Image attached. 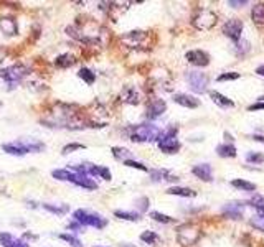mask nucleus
Returning <instances> with one entry per match:
<instances>
[{"label":"nucleus","mask_w":264,"mask_h":247,"mask_svg":"<svg viewBox=\"0 0 264 247\" xmlns=\"http://www.w3.org/2000/svg\"><path fill=\"white\" fill-rule=\"evenodd\" d=\"M174 103L184 106V107H189V109H195L200 106V101L189 94H174Z\"/></svg>","instance_id":"nucleus-16"},{"label":"nucleus","mask_w":264,"mask_h":247,"mask_svg":"<svg viewBox=\"0 0 264 247\" xmlns=\"http://www.w3.org/2000/svg\"><path fill=\"white\" fill-rule=\"evenodd\" d=\"M0 107H2V103H0Z\"/></svg>","instance_id":"nucleus-49"},{"label":"nucleus","mask_w":264,"mask_h":247,"mask_svg":"<svg viewBox=\"0 0 264 247\" xmlns=\"http://www.w3.org/2000/svg\"><path fill=\"white\" fill-rule=\"evenodd\" d=\"M122 41L129 48H149L151 45V38L147 32H129L122 36Z\"/></svg>","instance_id":"nucleus-6"},{"label":"nucleus","mask_w":264,"mask_h":247,"mask_svg":"<svg viewBox=\"0 0 264 247\" xmlns=\"http://www.w3.org/2000/svg\"><path fill=\"white\" fill-rule=\"evenodd\" d=\"M71 183H75V185H78L81 188H86V190H96L98 188V183L93 181V178H89L88 175H79V173H75V178Z\"/></svg>","instance_id":"nucleus-19"},{"label":"nucleus","mask_w":264,"mask_h":247,"mask_svg":"<svg viewBox=\"0 0 264 247\" xmlns=\"http://www.w3.org/2000/svg\"><path fill=\"white\" fill-rule=\"evenodd\" d=\"M248 203L256 208L258 211H264V198L261 195H254V198H251Z\"/></svg>","instance_id":"nucleus-35"},{"label":"nucleus","mask_w":264,"mask_h":247,"mask_svg":"<svg viewBox=\"0 0 264 247\" xmlns=\"http://www.w3.org/2000/svg\"><path fill=\"white\" fill-rule=\"evenodd\" d=\"M151 217H152V219H155L157 222H164V224H170V222L175 221L174 217H170V216H167V214H162V212H158V211H152L151 212Z\"/></svg>","instance_id":"nucleus-32"},{"label":"nucleus","mask_w":264,"mask_h":247,"mask_svg":"<svg viewBox=\"0 0 264 247\" xmlns=\"http://www.w3.org/2000/svg\"><path fill=\"white\" fill-rule=\"evenodd\" d=\"M169 195H175V196H184V198H193L196 196V193L190 188H182V186H172L167 190Z\"/></svg>","instance_id":"nucleus-23"},{"label":"nucleus","mask_w":264,"mask_h":247,"mask_svg":"<svg viewBox=\"0 0 264 247\" xmlns=\"http://www.w3.org/2000/svg\"><path fill=\"white\" fill-rule=\"evenodd\" d=\"M158 148L164 153H177L180 150V142L174 135H165L162 134L160 140H158Z\"/></svg>","instance_id":"nucleus-9"},{"label":"nucleus","mask_w":264,"mask_h":247,"mask_svg":"<svg viewBox=\"0 0 264 247\" xmlns=\"http://www.w3.org/2000/svg\"><path fill=\"white\" fill-rule=\"evenodd\" d=\"M76 63V58L73 55H70V53H65V55H60L58 58L55 60V65L58 68H70L73 66Z\"/></svg>","instance_id":"nucleus-25"},{"label":"nucleus","mask_w":264,"mask_h":247,"mask_svg":"<svg viewBox=\"0 0 264 247\" xmlns=\"http://www.w3.org/2000/svg\"><path fill=\"white\" fill-rule=\"evenodd\" d=\"M187 81H189L191 91H195V93H205L206 86H208V76L200 71H189Z\"/></svg>","instance_id":"nucleus-7"},{"label":"nucleus","mask_w":264,"mask_h":247,"mask_svg":"<svg viewBox=\"0 0 264 247\" xmlns=\"http://www.w3.org/2000/svg\"><path fill=\"white\" fill-rule=\"evenodd\" d=\"M210 98L213 99V103H215V104H218L220 107H223V109H226V107H234V103H233L231 99H228L226 96H223V94L217 93V91H210Z\"/></svg>","instance_id":"nucleus-21"},{"label":"nucleus","mask_w":264,"mask_h":247,"mask_svg":"<svg viewBox=\"0 0 264 247\" xmlns=\"http://www.w3.org/2000/svg\"><path fill=\"white\" fill-rule=\"evenodd\" d=\"M51 175L53 178H56V180H60V181H73V178H75V173L71 170H55Z\"/></svg>","instance_id":"nucleus-27"},{"label":"nucleus","mask_w":264,"mask_h":247,"mask_svg":"<svg viewBox=\"0 0 264 247\" xmlns=\"http://www.w3.org/2000/svg\"><path fill=\"white\" fill-rule=\"evenodd\" d=\"M28 74V68L23 65H13L0 70V77L5 79L8 84H17Z\"/></svg>","instance_id":"nucleus-5"},{"label":"nucleus","mask_w":264,"mask_h":247,"mask_svg":"<svg viewBox=\"0 0 264 247\" xmlns=\"http://www.w3.org/2000/svg\"><path fill=\"white\" fill-rule=\"evenodd\" d=\"M73 219L81 226H93L96 229H103L108 224V221L103 216L96 214V212H89L86 210H76L73 212Z\"/></svg>","instance_id":"nucleus-3"},{"label":"nucleus","mask_w":264,"mask_h":247,"mask_svg":"<svg viewBox=\"0 0 264 247\" xmlns=\"http://www.w3.org/2000/svg\"><path fill=\"white\" fill-rule=\"evenodd\" d=\"M251 226L256 227L258 231H263L264 232V217H261V216L253 217V219H251Z\"/></svg>","instance_id":"nucleus-39"},{"label":"nucleus","mask_w":264,"mask_h":247,"mask_svg":"<svg viewBox=\"0 0 264 247\" xmlns=\"http://www.w3.org/2000/svg\"><path fill=\"white\" fill-rule=\"evenodd\" d=\"M43 208H45L46 211L53 212V214H65V212L68 211V206H66V205L55 206V205H48V203H45V205H43Z\"/></svg>","instance_id":"nucleus-33"},{"label":"nucleus","mask_w":264,"mask_h":247,"mask_svg":"<svg viewBox=\"0 0 264 247\" xmlns=\"http://www.w3.org/2000/svg\"><path fill=\"white\" fill-rule=\"evenodd\" d=\"M217 23V13L208 10V8H198L193 17H191V25H193L196 30H210V28L215 27Z\"/></svg>","instance_id":"nucleus-2"},{"label":"nucleus","mask_w":264,"mask_h":247,"mask_svg":"<svg viewBox=\"0 0 264 247\" xmlns=\"http://www.w3.org/2000/svg\"><path fill=\"white\" fill-rule=\"evenodd\" d=\"M177 239L182 246L189 247L193 246L196 241L200 239V227L196 224H182L179 229H177Z\"/></svg>","instance_id":"nucleus-4"},{"label":"nucleus","mask_w":264,"mask_h":247,"mask_svg":"<svg viewBox=\"0 0 264 247\" xmlns=\"http://www.w3.org/2000/svg\"><path fill=\"white\" fill-rule=\"evenodd\" d=\"M60 239L66 241L71 247H83V244H81V241L78 239V237H75L73 234H60Z\"/></svg>","instance_id":"nucleus-34"},{"label":"nucleus","mask_w":264,"mask_h":247,"mask_svg":"<svg viewBox=\"0 0 264 247\" xmlns=\"http://www.w3.org/2000/svg\"><path fill=\"white\" fill-rule=\"evenodd\" d=\"M249 51V43L248 41H244V40H241V41H238L236 43V53L238 55H244V53H248Z\"/></svg>","instance_id":"nucleus-38"},{"label":"nucleus","mask_w":264,"mask_h":247,"mask_svg":"<svg viewBox=\"0 0 264 247\" xmlns=\"http://www.w3.org/2000/svg\"><path fill=\"white\" fill-rule=\"evenodd\" d=\"M3 60H5V51H3V50H0V63H2Z\"/></svg>","instance_id":"nucleus-47"},{"label":"nucleus","mask_w":264,"mask_h":247,"mask_svg":"<svg viewBox=\"0 0 264 247\" xmlns=\"http://www.w3.org/2000/svg\"><path fill=\"white\" fill-rule=\"evenodd\" d=\"M239 77V72H223L222 76H218V81H234Z\"/></svg>","instance_id":"nucleus-40"},{"label":"nucleus","mask_w":264,"mask_h":247,"mask_svg":"<svg viewBox=\"0 0 264 247\" xmlns=\"http://www.w3.org/2000/svg\"><path fill=\"white\" fill-rule=\"evenodd\" d=\"M256 72H258L259 76H263V77H264V65L258 66V68H256Z\"/></svg>","instance_id":"nucleus-45"},{"label":"nucleus","mask_w":264,"mask_h":247,"mask_svg":"<svg viewBox=\"0 0 264 247\" xmlns=\"http://www.w3.org/2000/svg\"><path fill=\"white\" fill-rule=\"evenodd\" d=\"M191 173L203 181H211V167L208 163H200L191 168Z\"/></svg>","instance_id":"nucleus-18"},{"label":"nucleus","mask_w":264,"mask_h":247,"mask_svg":"<svg viewBox=\"0 0 264 247\" xmlns=\"http://www.w3.org/2000/svg\"><path fill=\"white\" fill-rule=\"evenodd\" d=\"M121 101L126 104L136 106L141 103V94L137 93V89L134 88V86H126V88L121 91Z\"/></svg>","instance_id":"nucleus-14"},{"label":"nucleus","mask_w":264,"mask_h":247,"mask_svg":"<svg viewBox=\"0 0 264 247\" xmlns=\"http://www.w3.org/2000/svg\"><path fill=\"white\" fill-rule=\"evenodd\" d=\"M2 148H3V152L15 155V157H22V155L28 153V150L25 145H23L22 140H17V142H13V143H3Z\"/></svg>","instance_id":"nucleus-17"},{"label":"nucleus","mask_w":264,"mask_h":247,"mask_svg":"<svg viewBox=\"0 0 264 247\" xmlns=\"http://www.w3.org/2000/svg\"><path fill=\"white\" fill-rule=\"evenodd\" d=\"M187 61L191 63L193 66H206L210 63V56L208 53L201 51V50H191L185 55Z\"/></svg>","instance_id":"nucleus-11"},{"label":"nucleus","mask_w":264,"mask_h":247,"mask_svg":"<svg viewBox=\"0 0 264 247\" xmlns=\"http://www.w3.org/2000/svg\"><path fill=\"white\" fill-rule=\"evenodd\" d=\"M0 244L3 247H30L28 242L18 237H13L10 232H0Z\"/></svg>","instance_id":"nucleus-12"},{"label":"nucleus","mask_w":264,"mask_h":247,"mask_svg":"<svg viewBox=\"0 0 264 247\" xmlns=\"http://www.w3.org/2000/svg\"><path fill=\"white\" fill-rule=\"evenodd\" d=\"M263 109H264V103H256L248 107V110H263Z\"/></svg>","instance_id":"nucleus-44"},{"label":"nucleus","mask_w":264,"mask_h":247,"mask_svg":"<svg viewBox=\"0 0 264 247\" xmlns=\"http://www.w3.org/2000/svg\"><path fill=\"white\" fill-rule=\"evenodd\" d=\"M258 216H261V217H264V211H258Z\"/></svg>","instance_id":"nucleus-48"},{"label":"nucleus","mask_w":264,"mask_h":247,"mask_svg":"<svg viewBox=\"0 0 264 247\" xmlns=\"http://www.w3.org/2000/svg\"><path fill=\"white\" fill-rule=\"evenodd\" d=\"M246 160L249 163H264V153H256V152H249L246 155Z\"/></svg>","instance_id":"nucleus-36"},{"label":"nucleus","mask_w":264,"mask_h":247,"mask_svg":"<svg viewBox=\"0 0 264 247\" xmlns=\"http://www.w3.org/2000/svg\"><path fill=\"white\" fill-rule=\"evenodd\" d=\"M141 241H144L146 244H151V246H157L160 244V236L157 234V232L153 231H146L141 234Z\"/></svg>","instance_id":"nucleus-26"},{"label":"nucleus","mask_w":264,"mask_h":247,"mask_svg":"<svg viewBox=\"0 0 264 247\" xmlns=\"http://www.w3.org/2000/svg\"><path fill=\"white\" fill-rule=\"evenodd\" d=\"M149 175H151L152 181H177L179 180V178L174 176L170 172H167V170H151L149 172Z\"/></svg>","instance_id":"nucleus-20"},{"label":"nucleus","mask_w":264,"mask_h":247,"mask_svg":"<svg viewBox=\"0 0 264 247\" xmlns=\"http://www.w3.org/2000/svg\"><path fill=\"white\" fill-rule=\"evenodd\" d=\"M231 185L234 188H239V190H243V191H254L256 190V185H254V183H249L246 180H233Z\"/></svg>","instance_id":"nucleus-30"},{"label":"nucleus","mask_w":264,"mask_h":247,"mask_svg":"<svg viewBox=\"0 0 264 247\" xmlns=\"http://www.w3.org/2000/svg\"><path fill=\"white\" fill-rule=\"evenodd\" d=\"M114 216H117L119 219L124 221H139L137 212H129V211H114Z\"/></svg>","instance_id":"nucleus-31"},{"label":"nucleus","mask_w":264,"mask_h":247,"mask_svg":"<svg viewBox=\"0 0 264 247\" xmlns=\"http://www.w3.org/2000/svg\"><path fill=\"white\" fill-rule=\"evenodd\" d=\"M96 247H101V246H96Z\"/></svg>","instance_id":"nucleus-50"},{"label":"nucleus","mask_w":264,"mask_h":247,"mask_svg":"<svg viewBox=\"0 0 264 247\" xmlns=\"http://www.w3.org/2000/svg\"><path fill=\"white\" fill-rule=\"evenodd\" d=\"M217 152L220 157H223V158H233V157H236V148L233 147L231 143H222V145H218L217 147Z\"/></svg>","instance_id":"nucleus-24"},{"label":"nucleus","mask_w":264,"mask_h":247,"mask_svg":"<svg viewBox=\"0 0 264 247\" xmlns=\"http://www.w3.org/2000/svg\"><path fill=\"white\" fill-rule=\"evenodd\" d=\"M251 18L256 25H264V3H256L251 10Z\"/></svg>","instance_id":"nucleus-22"},{"label":"nucleus","mask_w":264,"mask_h":247,"mask_svg":"<svg viewBox=\"0 0 264 247\" xmlns=\"http://www.w3.org/2000/svg\"><path fill=\"white\" fill-rule=\"evenodd\" d=\"M223 214L229 219H239L243 216V203H228L223 206Z\"/></svg>","instance_id":"nucleus-15"},{"label":"nucleus","mask_w":264,"mask_h":247,"mask_svg":"<svg viewBox=\"0 0 264 247\" xmlns=\"http://www.w3.org/2000/svg\"><path fill=\"white\" fill-rule=\"evenodd\" d=\"M253 140H258V142L264 143V137H261V135H253Z\"/></svg>","instance_id":"nucleus-46"},{"label":"nucleus","mask_w":264,"mask_h":247,"mask_svg":"<svg viewBox=\"0 0 264 247\" xmlns=\"http://www.w3.org/2000/svg\"><path fill=\"white\" fill-rule=\"evenodd\" d=\"M241 32H243V22L238 20V18H231V20H228L223 25V33L234 43L241 40Z\"/></svg>","instance_id":"nucleus-8"},{"label":"nucleus","mask_w":264,"mask_h":247,"mask_svg":"<svg viewBox=\"0 0 264 247\" xmlns=\"http://www.w3.org/2000/svg\"><path fill=\"white\" fill-rule=\"evenodd\" d=\"M0 30L5 33L7 36H13L18 33L17 20L13 17H0Z\"/></svg>","instance_id":"nucleus-13"},{"label":"nucleus","mask_w":264,"mask_h":247,"mask_svg":"<svg viewBox=\"0 0 264 247\" xmlns=\"http://www.w3.org/2000/svg\"><path fill=\"white\" fill-rule=\"evenodd\" d=\"M113 155H114V158L122 160V162H127V160H131V152H129L127 148L113 147Z\"/></svg>","instance_id":"nucleus-29"},{"label":"nucleus","mask_w":264,"mask_h":247,"mask_svg":"<svg viewBox=\"0 0 264 247\" xmlns=\"http://www.w3.org/2000/svg\"><path fill=\"white\" fill-rule=\"evenodd\" d=\"M246 3H248V0H229L228 5H231V7H241V5H246Z\"/></svg>","instance_id":"nucleus-43"},{"label":"nucleus","mask_w":264,"mask_h":247,"mask_svg":"<svg viewBox=\"0 0 264 247\" xmlns=\"http://www.w3.org/2000/svg\"><path fill=\"white\" fill-rule=\"evenodd\" d=\"M126 167H131V168H137V170H142V172H147V167L146 165H142L141 162H136V160H127V162H124Z\"/></svg>","instance_id":"nucleus-37"},{"label":"nucleus","mask_w":264,"mask_h":247,"mask_svg":"<svg viewBox=\"0 0 264 247\" xmlns=\"http://www.w3.org/2000/svg\"><path fill=\"white\" fill-rule=\"evenodd\" d=\"M137 206L141 211H146L149 208V198H141V200H137Z\"/></svg>","instance_id":"nucleus-42"},{"label":"nucleus","mask_w":264,"mask_h":247,"mask_svg":"<svg viewBox=\"0 0 264 247\" xmlns=\"http://www.w3.org/2000/svg\"><path fill=\"white\" fill-rule=\"evenodd\" d=\"M129 137H131L132 142H155V140H160L162 132L160 129L152 124H141L131 130Z\"/></svg>","instance_id":"nucleus-1"},{"label":"nucleus","mask_w":264,"mask_h":247,"mask_svg":"<svg viewBox=\"0 0 264 247\" xmlns=\"http://www.w3.org/2000/svg\"><path fill=\"white\" fill-rule=\"evenodd\" d=\"M78 76L86 82V84H93V82L96 81V74L91 70H88V68H81Z\"/></svg>","instance_id":"nucleus-28"},{"label":"nucleus","mask_w":264,"mask_h":247,"mask_svg":"<svg viewBox=\"0 0 264 247\" xmlns=\"http://www.w3.org/2000/svg\"><path fill=\"white\" fill-rule=\"evenodd\" d=\"M167 110V104H165V101L164 99H153L149 103L147 106V112H146V117L147 119H157V117H160L162 114H164Z\"/></svg>","instance_id":"nucleus-10"},{"label":"nucleus","mask_w":264,"mask_h":247,"mask_svg":"<svg viewBox=\"0 0 264 247\" xmlns=\"http://www.w3.org/2000/svg\"><path fill=\"white\" fill-rule=\"evenodd\" d=\"M79 148H84V145H81V143H70V145H65L63 147V153H71V152H75V150H79Z\"/></svg>","instance_id":"nucleus-41"}]
</instances>
